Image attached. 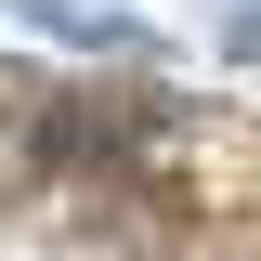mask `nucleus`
Segmentation results:
<instances>
[{"label": "nucleus", "mask_w": 261, "mask_h": 261, "mask_svg": "<svg viewBox=\"0 0 261 261\" xmlns=\"http://www.w3.org/2000/svg\"><path fill=\"white\" fill-rule=\"evenodd\" d=\"M13 13H27V27H65V39H92V53H130V39H144L118 0H13Z\"/></svg>", "instance_id": "nucleus-1"}, {"label": "nucleus", "mask_w": 261, "mask_h": 261, "mask_svg": "<svg viewBox=\"0 0 261 261\" xmlns=\"http://www.w3.org/2000/svg\"><path fill=\"white\" fill-rule=\"evenodd\" d=\"M222 53H235V65H261V0L235 13V27H222Z\"/></svg>", "instance_id": "nucleus-2"}]
</instances>
